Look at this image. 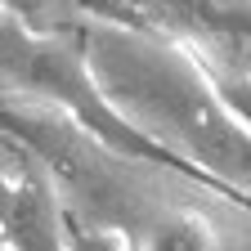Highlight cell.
<instances>
[{"label":"cell","mask_w":251,"mask_h":251,"mask_svg":"<svg viewBox=\"0 0 251 251\" xmlns=\"http://www.w3.org/2000/svg\"><path fill=\"white\" fill-rule=\"evenodd\" d=\"M85 63L112 108L166 148L188 179L251 206V130L215 94L184 41L152 36L139 23H90Z\"/></svg>","instance_id":"cell-1"},{"label":"cell","mask_w":251,"mask_h":251,"mask_svg":"<svg viewBox=\"0 0 251 251\" xmlns=\"http://www.w3.org/2000/svg\"><path fill=\"white\" fill-rule=\"evenodd\" d=\"M5 251H72V220L63 215L50 175L5 166Z\"/></svg>","instance_id":"cell-2"},{"label":"cell","mask_w":251,"mask_h":251,"mask_svg":"<svg viewBox=\"0 0 251 251\" xmlns=\"http://www.w3.org/2000/svg\"><path fill=\"white\" fill-rule=\"evenodd\" d=\"M184 45L202 63V72L215 85V94L251 130V41L225 36V27H202L198 36H184Z\"/></svg>","instance_id":"cell-3"},{"label":"cell","mask_w":251,"mask_h":251,"mask_svg":"<svg viewBox=\"0 0 251 251\" xmlns=\"http://www.w3.org/2000/svg\"><path fill=\"white\" fill-rule=\"evenodd\" d=\"M121 233L130 238V251H220L211 220L193 206H152Z\"/></svg>","instance_id":"cell-4"},{"label":"cell","mask_w":251,"mask_h":251,"mask_svg":"<svg viewBox=\"0 0 251 251\" xmlns=\"http://www.w3.org/2000/svg\"><path fill=\"white\" fill-rule=\"evenodd\" d=\"M72 251H130V238L112 225L94 220H72Z\"/></svg>","instance_id":"cell-5"}]
</instances>
